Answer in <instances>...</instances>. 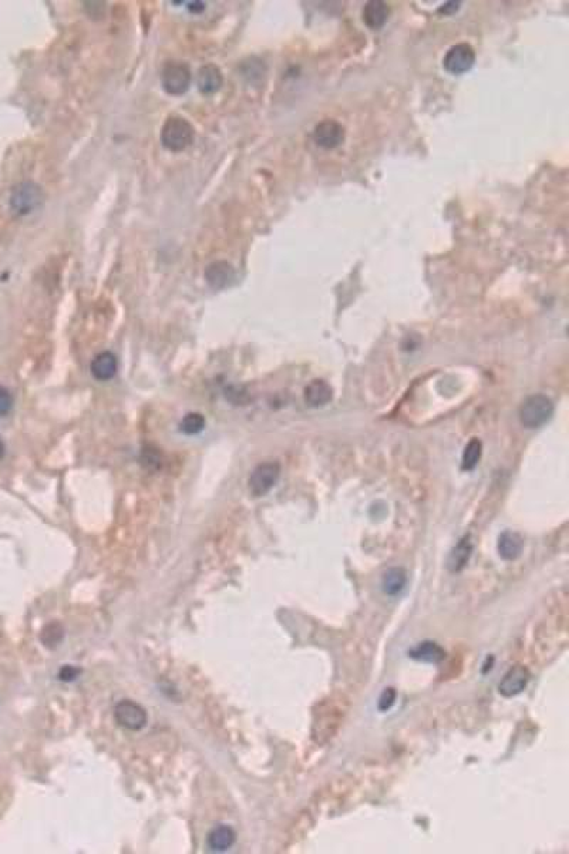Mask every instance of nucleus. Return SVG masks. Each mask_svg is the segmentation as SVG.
<instances>
[{
    "label": "nucleus",
    "instance_id": "1",
    "mask_svg": "<svg viewBox=\"0 0 569 854\" xmlns=\"http://www.w3.org/2000/svg\"><path fill=\"white\" fill-rule=\"evenodd\" d=\"M160 139L167 150L180 153L194 143L195 128L192 122L183 115H169L162 124Z\"/></svg>",
    "mask_w": 569,
    "mask_h": 854
},
{
    "label": "nucleus",
    "instance_id": "2",
    "mask_svg": "<svg viewBox=\"0 0 569 854\" xmlns=\"http://www.w3.org/2000/svg\"><path fill=\"white\" fill-rule=\"evenodd\" d=\"M554 414V403L544 395H533L519 407V421L527 429H538Z\"/></svg>",
    "mask_w": 569,
    "mask_h": 854
},
{
    "label": "nucleus",
    "instance_id": "3",
    "mask_svg": "<svg viewBox=\"0 0 569 854\" xmlns=\"http://www.w3.org/2000/svg\"><path fill=\"white\" fill-rule=\"evenodd\" d=\"M162 89L171 96H183L191 85V69L181 62H168L161 70Z\"/></svg>",
    "mask_w": 569,
    "mask_h": 854
},
{
    "label": "nucleus",
    "instance_id": "4",
    "mask_svg": "<svg viewBox=\"0 0 569 854\" xmlns=\"http://www.w3.org/2000/svg\"><path fill=\"white\" fill-rule=\"evenodd\" d=\"M10 208L17 216H27L43 202L41 188L31 181H23L13 187L10 192Z\"/></svg>",
    "mask_w": 569,
    "mask_h": 854
},
{
    "label": "nucleus",
    "instance_id": "5",
    "mask_svg": "<svg viewBox=\"0 0 569 854\" xmlns=\"http://www.w3.org/2000/svg\"><path fill=\"white\" fill-rule=\"evenodd\" d=\"M281 476V465L276 461H265L258 464L249 476V491L253 497L267 496L278 483Z\"/></svg>",
    "mask_w": 569,
    "mask_h": 854
},
{
    "label": "nucleus",
    "instance_id": "6",
    "mask_svg": "<svg viewBox=\"0 0 569 854\" xmlns=\"http://www.w3.org/2000/svg\"><path fill=\"white\" fill-rule=\"evenodd\" d=\"M475 63V52L467 45V43H460L449 49L443 59L444 69L454 76H460L467 73Z\"/></svg>",
    "mask_w": 569,
    "mask_h": 854
},
{
    "label": "nucleus",
    "instance_id": "7",
    "mask_svg": "<svg viewBox=\"0 0 569 854\" xmlns=\"http://www.w3.org/2000/svg\"><path fill=\"white\" fill-rule=\"evenodd\" d=\"M115 720L128 731H141L147 723L144 708L133 701H121L114 710Z\"/></svg>",
    "mask_w": 569,
    "mask_h": 854
},
{
    "label": "nucleus",
    "instance_id": "8",
    "mask_svg": "<svg viewBox=\"0 0 569 854\" xmlns=\"http://www.w3.org/2000/svg\"><path fill=\"white\" fill-rule=\"evenodd\" d=\"M314 140L321 148H337L344 141V128L335 120H325L315 127Z\"/></svg>",
    "mask_w": 569,
    "mask_h": 854
},
{
    "label": "nucleus",
    "instance_id": "9",
    "mask_svg": "<svg viewBox=\"0 0 569 854\" xmlns=\"http://www.w3.org/2000/svg\"><path fill=\"white\" fill-rule=\"evenodd\" d=\"M530 672L527 668L524 666H514L511 668L504 678L501 679L500 685H498V692L504 696V698H512L519 695L525 688H527L528 682H530Z\"/></svg>",
    "mask_w": 569,
    "mask_h": 854
},
{
    "label": "nucleus",
    "instance_id": "10",
    "mask_svg": "<svg viewBox=\"0 0 569 854\" xmlns=\"http://www.w3.org/2000/svg\"><path fill=\"white\" fill-rule=\"evenodd\" d=\"M205 279L212 289L223 290L235 279V271L227 261H213L205 270Z\"/></svg>",
    "mask_w": 569,
    "mask_h": 854
},
{
    "label": "nucleus",
    "instance_id": "11",
    "mask_svg": "<svg viewBox=\"0 0 569 854\" xmlns=\"http://www.w3.org/2000/svg\"><path fill=\"white\" fill-rule=\"evenodd\" d=\"M224 76L215 64H205L198 71V89L202 94H215L223 88Z\"/></svg>",
    "mask_w": 569,
    "mask_h": 854
},
{
    "label": "nucleus",
    "instance_id": "12",
    "mask_svg": "<svg viewBox=\"0 0 569 854\" xmlns=\"http://www.w3.org/2000/svg\"><path fill=\"white\" fill-rule=\"evenodd\" d=\"M118 370V360L111 352L99 354L90 366V372L93 377L99 382L111 380Z\"/></svg>",
    "mask_w": 569,
    "mask_h": 854
},
{
    "label": "nucleus",
    "instance_id": "13",
    "mask_svg": "<svg viewBox=\"0 0 569 854\" xmlns=\"http://www.w3.org/2000/svg\"><path fill=\"white\" fill-rule=\"evenodd\" d=\"M333 398V391L330 384L325 380H314L304 389V402L311 407H323Z\"/></svg>",
    "mask_w": 569,
    "mask_h": 854
},
{
    "label": "nucleus",
    "instance_id": "14",
    "mask_svg": "<svg viewBox=\"0 0 569 854\" xmlns=\"http://www.w3.org/2000/svg\"><path fill=\"white\" fill-rule=\"evenodd\" d=\"M388 13H390V9L384 2H381V0H372V2H367L366 6L363 8L362 16H363L365 24L369 29L379 30L386 24V22L388 19Z\"/></svg>",
    "mask_w": 569,
    "mask_h": 854
},
{
    "label": "nucleus",
    "instance_id": "15",
    "mask_svg": "<svg viewBox=\"0 0 569 854\" xmlns=\"http://www.w3.org/2000/svg\"><path fill=\"white\" fill-rule=\"evenodd\" d=\"M409 657L419 662L439 664L444 659L446 652L439 644L431 643V640H426V643H421V644L416 645L414 648H412L409 651Z\"/></svg>",
    "mask_w": 569,
    "mask_h": 854
},
{
    "label": "nucleus",
    "instance_id": "16",
    "mask_svg": "<svg viewBox=\"0 0 569 854\" xmlns=\"http://www.w3.org/2000/svg\"><path fill=\"white\" fill-rule=\"evenodd\" d=\"M522 547H524V541L517 533L505 531L500 536L498 552L504 560H507V561L517 560L522 552Z\"/></svg>",
    "mask_w": 569,
    "mask_h": 854
},
{
    "label": "nucleus",
    "instance_id": "17",
    "mask_svg": "<svg viewBox=\"0 0 569 854\" xmlns=\"http://www.w3.org/2000/svg\"><path fill=\"white\" fill-rule=\"evenodd\" d=\"M235 832L230 826H216L209 832L206 843L213 851H225L235 843Z\"/></svg>",
    "mask_w": 569,
    "mask_h": 854
},
{
    "label": "nucleus",
    "instance_id": "18",
    "mask_svg": "<svg viewBox=\"0 0 569 854\" xmlns=\"http://www.w3.org/2000/svg\"><path fill=\"white\" fill-rule=\"evenodd\" d=\"M471 554H472V542H471L470 537L467 536L451 551L450 557H449V570L451 573H460L470 561Z\"/></svg>",
    "mask_w": 569,
    "mask_h": 854
},
{
    "label": "nucleus",
    "instance_id": "19",
    "mask_svg": "<svg viewBox=\"0 0 569 854\" xmlns=\"http://www.w3.org/2000/svg\"><path fill=\"white\" fill-rule=\"evenodd\" d=\"M407 584V574L402 568H390L384 573L381 580L383 591L387 595H398Z\"/></svg>",
    "mask_w": 569,
    "mask_h": 854
},
{
    "label": "nucleus",
    "instance_id": "20",
    "mask_svg": "<svg viewBox=\"0 0 569 854\" xmlns=\"http://www.w3.org/2000/svg\"><path fill=\"white\" fill-rule=\"evenodd\" d=\"M481 451H483V444L478 439H472L464 449L461 457V468L464 472H471L477 467L481 458Z\"/></svg>",
    "mask_w": 569,
    "mask_h": 854
},
{
    "label": "nucleus",
    "instance_id": "21",
    "mask_svg": "<svg viewBox=\"0 0 569 854\" xmlns=\"http://www.w3.org/2000/svg\"><path fill=\"white\" fill-rule=\"evenodd\" d=\"M205 417L201 413H188L183 417L181 423H180V430L184 435L192 436V435H198L205 429Z\"/></svg>",
    "mask_w": 569,
    "mask_h": 854
},
{
    "label": "nucleus",
    "instance_id": "22",
    "mask_svg": "<svg viewBox=\"0 0 569 854\" xmlns=\"http://www.w3.org/2000/svg\"><path fill=\"white\" fill-rule=\"evenodd\" d=\"M140 460L143 465L150 470V472H158L162 465V454L158 447L154 444H146L141 450Z\"/></svg>",
    "mask_w": 569,
    "mask_h": 854
},
{
    "label": "nucleus",
    "instance_id": "23",
    "mask_svg": "<svg viewBox=\"0 0 569 854\" xmlns=\"http://www.w3.org/2000/svg\"><path fill=\"white\" fill-rule=\"evenodd\" d=\"M12 407H13L12 393L6 388L0 386V417L9 414Z\"/></svg>",
    "mask_w": 569,
    "mask_h": 854
},
{
    "label": "nucleus",
    "instance_id": "24",
    "mask_svg": "<svg viewBox=\"0 0 569 854\" xmlns=\"http://www.w3.org/2000/svg\"><path fill=\"white\" fill-rule=\"evenodd\" d=\"M395 701H396V691L393 688H386L379 699V709L381 712L388 710L393 706V704H395Z\"/></svg>",
    "mask_w": 569,
    "mask_h": 854
},
{
    "label": "nucleus",
    "instance_id": "25",
    "mask_svg": "<svg viewBox=\"0 0 569 854\" xmlns=\"http://www.w3.org/2000/svg\"><path fill=\"white\" fill-rule=\"evenodd\" d=\"M78 672H80V671H76V669H74V668H71V666H66V668H63V669H62L60 678H62L63 680H71V679H74V678L78 675Z\"/></svg>",
    "mask_w": 569,
    "mask_h": 854
},
{
    "label": "nucleus",
    "instance_id": "26",
    "mask_svg": "<svg viewBox=\"0 0 569 854\" xmlns=\"http://www.w3.org/2000/svg\"><path fill=\"white\" fill-rule=\"evenodd\" d=\"M460 8V2H449L446 5H443V8H440V13L449 15V13H454L457 12Z\"/></svg>",
    "mask_w": 569,
    "mask_h": 854
},
{
    "label": "nucleus",
    "instance_id": "27",
    "mask_svg": "<svg viewBox=\"0 0 569 854\" xmlns=\"http://www.w3.org/2000/svg\"><path fill=\"white\" fill-rule=\"evenodd\" d=\"M205 9V4L204 2H191L188 4V10L194 12V13H201Z\"/></svg>",
    "mask_w": 569,
    "mask_h": 854
},
{
    "label": "nucleus",
    "instance_id": "28",
    "mask_svg": "<svg viewBox=\"0 0 569 854\" xmlns=\"http://www.w3.org/2000/svg\"><path fill=\"white\" fill-rule=\"evenodd\" d=\"M3 454H5V447H3L2 442H0V457H2Z\"/></svg>",
    "mask_w": 569,
    "mask_h": 854
}]
</instances>
